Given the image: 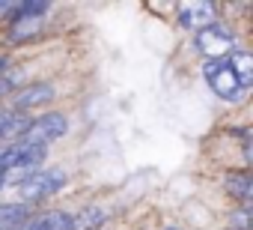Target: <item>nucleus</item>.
Segmentation results:
<instances>
[{"mask_svg":"<svg viewBox=\"0 0 253 230\" xmlns=\"http://www.w3.org/2000/svg\"><path fill=\"white\" fill-rule=\"evenodd\" d=\"M63 185H66V173H63V171H57V168H45V171L30 173V176L21 182L18 194H21V200H24V203H39V200H45V197L57 194Z\"/></svg>","mask_w":253,"mask_h":230,"instance_id":"obj_1","label":"nucleus"},{"mask_svg":"<svg viewBox=\"0 0 253 230\" xmlns=\"http://www.w3.org/2000/svg\"><path fill=\"white\" fill-rule=\"evenodd\" d=\"M66 129H69V120L63 117V114H45V117H39V120H33L27 129H24V135L18 138L21 144H30V147H48V144H54V141H60L63 135H66Z\"/></svg>","mask_w":253,"mask_h":230,"instance_id":"obj_2","label":"nucleus"},{"mask_svg":"<svg viewBox=\"0 0 253 230\" xmlns=\"http://www.w3.org/2000/svg\"><path fill=\"white\" fill-rule=\"evenodd\" d=\"M203 75H206V81L211 84V90H214L220 99L238 102V99L244 96V87L238 84V78L232 75V69L226 66V60H209L206 69H203Z\"/></svg>","mask_w":253,"mask_h":230,"instance_id":"obj_3","label":"nucleus"},{"mask_svg":"<svg viewBox=\"0 0 253 230\" xmlns=\"http://www.w3.org/2000/svg\"><path fill=\"white\" fill-rule=\"evenodd\" d=\"M232 45H235V39H232V33H226L223 27H206V30H200L197 33V51L200 54H206L209 60H220V57H226L229 51H232Z\"/></svg>","mask_w":253,"mask_h":230,"instance_id":"obj_4","label":"nucleus"},{"mask_svg":"<svg viewBox=\"0 0 253 230\" xmlns=\"http://www.w3.org/2000/svg\"><path fill=\"white\" fill-rule=\"evenodd\" d=\"M214 21V3H182L179 6V24L188 30H206Z\"/></svg>","mask_w":253,"mask_h":230,"instance_id":"obj_5","label":"nucleus"},{"mask_svg":"<svg viewBox=\"0 0 253 230\" xmlns=\"http://www.w3.org/2000/svg\"><path fill=\"white\" fill-rule=\"evenodd\" d=\"M12 12H15L12 30H9V39H12V42H27V39H33V36L42 30V15H39V12H24L21 3H18V6L12 3Z\"/></svg>","mask_w":253,"mask_h":230,"instance_id":"obj_6","label":"nucleus"},{"mask_svg":"<svg viewBox=\"0 0 253 230\" xmlns=\"http://www.w3.org/2000/svg\"><path fill=\"white\" fill-rule=\"evenodd\" d=\"M15 230H75V215L72 212H45L39 218H27Z\"/></svg>","mask_w":253,"mask_h":230,"instance_id":"obj_7","label":"nucleus"},{"mask_svg":"<svg viewBox=\"0 0 253 230\" xmlns=\"http://www.w3.org/2000/svg\"><path fill=\"white\" fill-rule=\"evenodd\" d=\"M54 99V87L51 84H33V87H24L18 96H15V108L24 111V108H39V105H48Z\"/></svg>","mask_w":253,"mask_h":230,"instance_id":"obj_8","label":"nucleus"},{"mask_svg":"<svg viewBox=\"0 0 253 230\" xmlns=\"http://www.w3.org/2000/svg\"><path fill=\"white\" fill-rule=\"evenodd\" d=\"M27 126H30V120L24 117L21 111H0V141L21 138Z\"/></svg>","mask_w":253,"mask_h":230,"instance_id":"obj_9","label":"nucleus"},{"mask_svg":"<svg viewBox=\"0 0 253 230\" xmlns=\"http://www.w3.org/2000/svg\"><path fill=\"white\" fill-rule=\"evenodd\" d=\"M223 185H226V191H229L235 200L250 203V197H253V182H250V173H247V171H229L226 179H223Z\"/></svg>","mask_w":253,"mask_h":230,"instance_id":"obj_10","label":"nucleus"},{"mask_svg":"<svg viewBox=\"0 0 253 230\" xmlns=\"http://www.w3.org/2000/svg\"><path fill=\"white\" fill-rule=\"evenodd\" d=\"M30 218V209L24 203H0V230H15Z\"/></svg>","mask_w":253,"mask_h":230,"instance_id":"obj_11","label":"nucleus"},{"mask_svg":"<svg viewBox=\"0 0 253 230\" xmlns=\"http://www.w3.org/2000/svg\"><path fill=\"white\" fill-rule=\"evenodd\" d=\"M226 66L232 69V75L238 78V84L247 90V87H250V81H253V57H250V54H244V51H235V54H229Z\"/></svg>","mask_w":253,"mask_h":230,"instance_id":"obj_12","label":"nucleus"},{"mask_svg":"<svg viewBox=\"0 0 253 230\" xmlns=\"http://www.w3.org/2000/svg\"><path fill=\"white\" fill-rule=\"evenodd\" d=\"M101 221H104V212L101 209H84V215L75 218V230H95Z\"/></svg>","mask_w":253,"mask_h":230,"instance_id":"obj_13","label":"nucleus"},{"mask_svg":"<svg viewBox=\"0 0 253 230\" xmlns=\"http://www.w3.org/2000/svg\"><path fill=\"white\" fill-rule=\"evenodd\" d=\"M232 224H235L232 230H247V209H238V212H235V221H232Z\"/></svg>","mask_w":253,"mask_h":230,"instance_id":"obj_14","label":"nucleus"},{"mask_svg":"<svg viewBox=\"0 0 253 230\" xmlns=\"http://www.w3.org/2000/svg\"><path fill=\"white\" fill-rule=\"evenodd\" d=\"M12 12V3H0V21H3V15Z\"/></svg>","mask_w":253,"mask_h":230,"instance_id":"obj_15","label":"nucleus"},{"mask_svg":"<svg viewBox=\"0 0 253 230\" xmlns=\"http://www.w3.org/2000/svg\"><path fill=\"white\" fill-rule=\"evenodd\" d=\"M0 72H3V60H0Z\"/></svg>","mask_w":253,"mask_h":230,"instance_id":"obj_16","label":"nucleus"},{"mask_svg":"<svg viewBox=\"0 0 253 230\" xmlns=\"http://www.w3.org/2000/svg\"><path fill=\"white\" fill-rule=\"evenodd\" d=\"M167 230H176V227H167Z\"/></svg>","mask_w":253,"mask_h":230,"instance_id":"obj_17","label":"nucleus"}]
</instances>
